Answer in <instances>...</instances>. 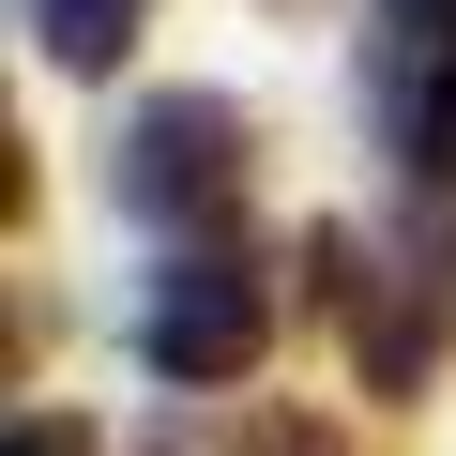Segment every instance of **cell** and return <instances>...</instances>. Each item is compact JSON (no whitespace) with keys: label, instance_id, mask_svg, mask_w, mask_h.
I'll return each instance as SVG.
<instances>
[{"label":"cell","instance_id":"cell-7","mask_svg":"<svg viewBox=\"0 0 456 456\" xmlns=\"http://www.w3.org/2000/svg\"><path fill=\"white\" fill-rule=\"evenodd\" d=\"M16 456H92V426H77V411H31V426H16Z\"/></svg>","mask_w":456,"mask_h":456},{"label":"cell","instance_id":"cell-6","mask_svg":"<svg viewBox=\"0 0 456 456\" xmlns=\"http://www.w3.org/2000/svg\"><path fill=\"white\" fill-rule=\"evenodd\" d=\"M395 16V46H426V61H456V0H380Z\"/></svg>","mask_w":456,"mask_h":456},{"label":"cell","instance_id":"cell-1","mask_svg":"<svg viewBox=\"0 0 456 456\" xmlns=\"http://www.w3.org/2000/svg\"><path fill=\"white\" fill-rule=\"evenodd\" d=\"M107 183H122L137 228H167V244H228V213H244V183H259V122L228 92H152L122 122V167Z\"/></svg>","mask_w":456,"mask_h":456},{"label":"cell","instance_id":"cell-2","mask_svg":"<svg viewBox=\"0 0 456 456\" xmlns=\"http://www.w3.org/2000/svg\"><path fill=\"white\" fill-rule=\"evenodd\" d=\"M259 350H274V289H259L244 244H183V259L152 274V305H137V365H152V380L228 395Z\"/></svg>","mask_w":456,"mask_h":456},{"label":"cell","instance_id":"cell-3","mask_svg":"<svg viewBox=\"0 0 456 456\" xmlns=\"http://www.w3.org/2000/svg\"><path fill=\"white\" fill-rule=\"evenodd\" d=\"M441 350H456V228H411L380 259V289H365V320H350V380L365 395H426Z\"/></svg>","mask_w":456,"mask_h":456},{"label":"cell","instance_id":"cell-5","mask_svg":"<svg viewBox=\"0 0 456 456\" xmlns=\"http://www.w3.org/2000/svg\"><path fill=\"white\" fill-rule=\"evenodd\" d=\"M137 16H152V0H31V31H46V61H61V77H122Z\"/></svg>","mask_w":456,"mask_h":456},{"label":"cell","instance_id":"cell-4","mask_svg":"<svg viewBox=\"0 0 456 456\" xmlns=\"http://www.w3.org/2000/svg\"><path fill=\"white\" fill-rule=\"evenodd\" d=\"M380 137H395L411 183H456V61L395 46V61H380Z\"/></svg>","mask_w":456,"mask_h":456}]
</instances>
